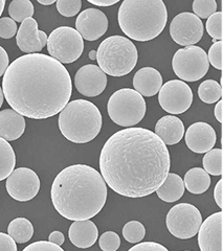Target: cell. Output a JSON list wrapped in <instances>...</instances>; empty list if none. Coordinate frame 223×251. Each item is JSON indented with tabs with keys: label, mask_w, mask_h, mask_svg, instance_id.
I'll return each mask as SVG.
<instances>
[{
	"label": "cell",
	"mask_w": 223,
	"mask_h": 251,
	"mask_svg": "<svg viewBox=\"0 0 223 251\" xmlns=\"http://www.w3.org/2000/svg\"><path fill=\"white\" fill-rule=\"evenodd\" d=\"M169 150L154 132L131 127L111 135L100 154L106 185L127 198H142L157 191L170 173Z\"/></svg>",
	"instance_id": "obj_1"
},
{
	"label": "cell",
	"mask_w": 223,
	"mask_h": 251,
	"mask_svg": "<svg viewBox=\"0 0 223 251\" xmlns=\"http://www.w3.org/2000/svg\"><path fill=\"white\" fill-rule=\"evenodd\" d=\"M7 104L23 117L50 119L69 103L73 82L60 62L44 53H29L13 61L2 78Z\"/></svg>",
	"instance_id": "obj_2"
},
{
	"label": "cell",
	"mask_w": 223,
	"mask_h": 251,
	"mask_svg": "<svg viewBox=\"0 0 223 251\" xmlns=\"http://www.w3.org/2000/svg\"><path fill=\"white\" fill-rule=\"evenodd\" d=\"M107 193V185L97 170L86 164H74L56 176L51 197L55 209L63 218L85 221L105 206Z\"/></svg>",
	"instance_id": "obj_3"
},
{
	"label": "cell",
	"mask_w": 223,
	"mask_h": 251,
	"mask_svg": "<svg viewBox=\"0 0 223 251\" xmlns=\"http://www.w3.org/2000/svg\"><path fill=\"white\" fill-rule=\"evenodd\" d=\"M117 20L127 37L148 42L163 33L168 22V11L163 0H124Z\"/></svg>",
	"instance_id": "obj_4"
},
{
	"label": "cell",
	"mask_w": 223,
	"mask_h": 251,
	"mask_svg": "<svg viewBox=\"0 0 223 251\" xmlns=\"http://www.w3.org/2000/svg\"><path fill=\"white\" fill-rule=\"evenodd\" d=\"M59 129L67 140L87 144L97 137L102 129L100 109L86 100H71L59 114Z\"/></svg>",
	"instance_id": "obj_5"
},
{
	"label": "cell",
	"mask_w": 223,
	"mask_h": 251,
	"mask_svg": "<svg viewBox=\"0 0 223 251\" xmlns=\"http://www.w3.org/2000/svg\"><path fill=\"white\" fill-rule=\"evenodd\" d=\"M139 52L130 39L111 36L103 41L97 50L99 67L111 76H124L137 66Z\"/></svg>",
	"instance_id": "obj_6"
},
{
	"label": "cell",
	"mask_w": 223,
	"mask_h": 251,
	"mask_svg": "<svg viewBox=\"0 0 223 251\" xmlns=\"http://www.w3.org/2000/svg\"><path fill=\"white\" fill-rule=\"evenodd\" d=\"M146 100L139 92L130 88L115 91L110 97L107 110L109 117L121 127L131 128L139 124L146 114Z\"/></svg>",
	"instance_id": "obj_7"
},
{
	"label": "cell",
	"mask_w": 223,
	"mask_h": 251,
	"mask_svg": "<svg viewBox=\"0 0 223 251\" xmlns=\"http://www.w3.org/2000/svg\"><path fill=\"white\" fill-rule=\"evenodd\" d=\"M46 46L50 57L61 64H70L82 56L84 41L75 28L60 26L52 31Z\"/></svg>",
	"instance_id": "obj_8"
},
{
	"label": "cell",
	"mask_w": 223,
	"mask_h": 251,
	"mask_svg": "<svg viewBox=\"0 0 223 251\" xmlns=\"http://www.w3.org/2000/svg\"><path fill=\"white\" fill-rule=\"evenodd\" d=\"M172 67L180 81L196 82L208 74L210 63L205 50L201 47L192 45L175 52Z\"/></svg>",
	"instance_id": "obj_9"
},
{
	"label": "cell",
	"mask_w": 223,
	"mask_h": 251,
	"mask_svg": "<svg viewBox=\"0 0 223 251\" xmlns=\"http://www.w3.org/2000/svg\"><path fill=\"white\" fill-rule=\"evenodd\" d=\"M202 223L199 209L190 203H180L173 206L167 215V228L175 238L188 240L195 237Z\"/></svg>",
	"instance_id": "obj_10"
},
{
	"label": "cell",
	"mask_w": 223,
	"mask_h": 251,
	"mask_svg": "<svg viewBox=\"0 0 223 251\" xmlns=\"http://www.w3.org/2000/svg\"><path fill=\"white\" fill-rule=\"evenodd\" d=\"M158 101L166 112L171 114L185 113L193 103V91L180 80L165 83L158 92Z\"/></svg>",
	"instance_id": "obj_11"
},
{
	"label": "cell",
	"mask_w": 223,
	"mask_h": 251,
	"mask_svg": "<svg viewBox=\"0 0 223 251\" xmlns=\"http://www.w3.org/2000/svg\"><path fill=\"white\" fill-rule=\"evenodd\" d=\"M40 179L36 172L28 168H18L6 179V192L13 199L28 202L34 199L40 191Z\"/></svg>",
	"instance_id": "obj_12"
},
{
	"label": "cell",
	"mask_w": 223,
	"mask_h": 251,
	"mask_svg": "<svg viewBox=\"0 0 223 251\" xmlns=\"http://www.w3.org/2000/svg\"><path fill=\"white\" fill-rule=\"evenodd\" d=\"M170 36L181 46L195 45L203 36V23L193 13H180L171 22Z\"/></svg>",
	"instance_id": "obj_13"
},
{
	"label": "cell",
	"mask_w": 223,
	"mask_h": 251,
	"mask_svg": "<svg viewBox=\"0 0 223 251\" xmlns=\"http://www.w3.org/2000/svg\"><path fill=\"white\" fill-rule=\"evenodd\" d=\"M75 86L85 97H98L106 89L107 75L98 65H84L75 75Z\"/></svg>",
	"instance_id": "obj_14"
},
{
	"label": "cell",
	"mask_w": 223,
	"mask_h": 251,
	"mask_svg": "<svg viewBox=\"0 0 223 251\" xmlns=\"http://www.w3.org/2000/svg\"><path fill=\"white\" fill-rule=\"evenodd\" d=\"M76 30L87 41H95L106 34L108 18L104 12L89 7L79 14L76 20Z\"/></svg>",
	"instance_id": "obj_15"
},
{
	"label": "cell",
	"mask_w": 223,
	"mask_h": 251,
	"mask_svg": "<svg viewBox=\"0 0 223 251\" xmlns=\"http://www.w3.org/2000/svg\"><path fill=\"white\" fill-rule=\"evenodd\" d=\"M16 42L23 52L39 53L47 44V35L38 29V23L34 18H28L21 22L16 34Z\"/></svg>",
	"instance_id": "obj_16"
},
{
	"label": "cell",
	"mask_w": 223,
	"mask_h": 251,
	"mask_svg": "<svg viewBox=\"0 0 223 251\" xmlns=\"http://www.w3.org/2000/svg\"><path fill=\"white\" fill-rule=\"evenodd\" d=\"M222 211H218L202 221L198 230L200 251H222Z\"/></svg>",
	"instance_id": "obj_17"
},
{
	"label": "cell",
	"mask_w": 223,
	"mask_h": 251,
	"mask_svg": "<svg viewBox=\"0 0 223 251\" xmlns=\"http://www.w3.org/2000/svg\"><path fill=\"white\" fill-rule=\"evenodd\" d=\"M185 140L191 151L197 154H204L215 147L217 135L212 126L198 122L191 125L185 132Z\"/></svg>",
	"instance_id": "obj_18"
},
{
	"label": "cell",
	"mask_w": 223,
	"mask_h": 251,
	"mask_svg": "<svg viewBox=\"0 0 223 251\" xmlns=\"http://www.w3.org/2000/svg\"><path fill=\"white\" fill-rule=\"evenodd\" d=\"M163 86V76L153 67H142L133 77V87L141 97H153Z\"/></svg>",
	"instance_id": "obj_19"
},
{
	"label": "cell",
	"mask_w": 223,
	"mask_h": 251,
	"mask_svg": "<svg viewBox=\"0 0 223 251\" xmlns=\"http://www.w3.org/2000/svg\"><path fill=\"white\" fill-rule=\"evenodd\" d=\"M99 229L90 220L74 221L68 230V238L73 244L81 249L93 246L98 241Z\"/></svg>",
	"instance_id": "obj_20"
},
{
	"label": "cell",
	"mask_w": 223,
	"mask_h": 251,
	"mask_svg": "<svg viewBox=\"0 0 223 251\" xmlns=\"http://www.w3.org/2000/svg\"><path fill=\"white\" fill-rule=\"evenodd\" d=\"M185 132V125L180 119L174 115H166L156 123L154 133L166 146H173L179 143Z\"/></svg>",
	"instance_id": "obj_21"
},
{
	"label": "cell",
	"mask_w": 223,
	"mask_h": 251,
	"mask_svg": "<svg viewBox=\"0 0 223 251\" xmlns=\"http://www.w3.org/2000/svg\"><path fill=\"white\" fill-rule=\"evenodd\" d=\"M26 125L25 117L13 109L0 111V137L6 141L20 138L26 131Z\"/></svg>",
	"instance_id": "obj_22"
},
{
	"label": "cell",
	"mask_w": 223,
	"mask_h": 251,
	"mask_svg": "<svg viewBox=\"0 0 223 251\" xmlns=\"http://www.w3.org/2000/svg\"><path fill=\"white\" fill-rule=\"evenodd\" d=\"M184 180L175 173H169L164 183L157 188L158 198L168 203L178 201L185 194Z\"/></svg>",
	"instance_id": "obj_23"
},
{
	"label": "cell",
	"mask_w": 223,
	"mask_h": 251,
	"mask_svg": "<svg viewBox=\"0 0 223 251\" xmlns=\"http://www.w3.org/2000/svg\"><path fill=\"white\" fill-rule=\"evenodd\" d=\"M184 184L190 193L201 195L210 188L211 177L203 169L193 168L186 173Z\"/></svg>",
	"instance_id": "obj_24"
},
{
	"label": "cell",
	"mask_w": 223,
	"mask_h": 251,
	"mask_svg": "<svg viewBox=\"0 0 223 251\" xmlns=\"http://www.w3.org/2000/svg\"><path fill=\"white\" fill-rule=\"evenodd\" d=\"M7 233L18 244L28 243L34 235V226L27 218H16L7 227Z\"/></svg>",
	"instance_id": "obj_25"
},
{
	"label": "cell",
	"mask_w": 223,
	"mask_h": 251,
	"mask_svg": "<svg viewBox=\"0 0 223 251\" xmlns=\"http://www.w3.org/2000/svg\"><path fill=\"white\" fill-rule=\"evenodd\" d=\"M16 166V154L10 143L0 137V181L9 177Z\"/></svg>",
	"instance_id": "obj_26"
},
{
	"label": "cell",
	"mask_w": 223,
	"mask_h": 251,
	"mask_svg": "<svg viewBox=\"0 0 223 251\" xmlns=\"http://www.w3.org/2000/svg\"><path fill=\"white\" fill-rule=\"evenodd\" d=\"M198 97L205 104H215L221 100V85L214 80H206L198 87Z\"/></svg>",
	"instance_id": "obj_27"
},
{
	"label": "cell",
	"mask_w": 223,
	"mask_h": 251,
	"mask_svg": "<svg viewBox=\"0 0 223 251\" xmlns=\"http://www.w3.org/2000/svg\"><path fill=\"white\" fill-rule=\"evenodd\" d=\"M34 13V4L29 0H13L9 5L10 18L15 22H22L28 18H33Z\"/></svg>",
	"instance_id": "obj_28"
},
{
	"label": "cell",
	"mask_w": 223,
	"mask_h": 251,
	"mask_svg": "<svg viewBox=\"0 0 223 251\" xmlns=\"http://www.w3.org/2000/svg\"><path fill=\"white\" fill-rule=\"evenodd\" d=\"M222 150L221 149H212L211 151L205 153L202 164L203 170L209 175L221 176L223 173L222 168Z\"/></svg>",
	"instance_id": "obj_29"
},
{
	"label": "cell",
	"mask_w": 223,
	"mask_h": 251,
	"mask_svg": "<svg viewBox=\"0 0 223 251\" xmlns=\"http://www.w3.org/2000/svg\"><path fill=\"white\" fill-rule=\"evenodd\" d=\"M123 237L129 243H140L146 235V228L139 221H130L123 227Z\"/></svg>",
	"instance_id": "obj_30"
},
{
	"label": "cell",
	"mask_w": 223,
	"mask_h": 251,
	"mask_svg": "<svg viewBox=\"0 0 223 251\" xmlns=\"http://www.w3.org/2000/svg\"><path fill=\"white\" fill-rule=\"evenodd\" d=\"M192 7L199 19H208L217 12V2L215 0H195Z\"/></svg>",
	"instance_id": "obj_31"
},
{
	"label": "cell",
	"mask_w": 223,
	"mask_h": 251,
	"mask_svg": "<svg viewBox=\"0 0 223 251\" xmlns=\"http://www.w3.org/2000/svg\"><path fill=\"white\" fill-rule=\"evenodd\" d=\"M206 31L213 38V42L222 41V12L213 14L206 21Z\"/></svg>",
	"instance_id": "obj_32"
},
{
	"label": "cell",
	"mask_w": 223,
	"mask_h": 251,
	"mask_svg": "<svg viewBox=\"0 0 223 251\" xmlns=\"http://www.w3.org/2000/svg\"><path fill=\"white\" fill-rule=\"evenodd\" d=\"M56 6L62 16L70 18L75 17L81 10L82 1L81 0H58L56 2Z\"/></svg>",
	"instance_id": "obj_33"
},
{
	"label": "cell",
	"mask_w": 223,
	"mask_h": 251,
	"mask_svg": "<svg viewBox=\"0 0 223 251\" xmlns=\"http://www.w3.org/2000/svg\"><path fill=\"white\" fill-rule=\"evenodd\" d=\"M100 248L103 251H116L121 246V239L114 231H106L99 240Z\"/></svg>",
	"instance_id": "obj_34"
},
{
	"label": "cell",
	"mask_w": 223,
	"mask_h": 251,
	"mask_svg": "<svg viewBox=\"0 0 223 251\" xmlns=\"http://www.w3.org/2000/svg\"><path fill=\"white\" fill-rule=\"evenodd\" d=\"M208 59L213 67L218 70L222 69V41H216L210 47Z\"/></svg>",
	"instance_id": "obj_35"
},
{
	"label": "cell",
	"mask_w": 223,
	"mask_h": 251,
	"mask_svg": "<svg viewBox=\"0 0 223 251\" xmlns=\"http://www.w3.org/2000/svg\"><path fill=\"white\" fill-rule=\"evenodd\" d=\"M17 34V25L10 17L0 18V38L11 39Z\"/></svg>",
	"instance_id": "obj_36"
},
{
	"label": "cell",
	"mask_w": 223,
	"mask_h": 251,
	"mask_svg": "<svg viewBox=\"0 0 223 251\" xmlns=\"http://www.w3.org/2000/svg\"><path fill=\"white\" fill-rule=\"evenodd\" d=\"M22 251H64V249H62L58 245L53 244L51 242L38 241L31 243V244L27 246Z\"/></svg>",
	"instance_id": "obj_37"
},
{
	"label": "cell",
	"mask_w": 223,
	"mask_h": 251,
	"mask_svg": "<svg viewBox=\"0 0 223 251\" xmlns=\"http://www.w3.org/2000/svg\"><path fill=\"white\" fill-rule=\"evenodd\" d=\"M128 251H169L164 245L156 242H144L139 243Z\"/></svg>",
	"instance_id": "obj_38"
},
{
	"label": "cell",
	"mask_w": 223,
	"mask_h": 251,
	"mask_svg": "<svg viewBox=\"0 0 223 251\" xmlns=\"http://www.w3.org/2000/svg\"><path fill=\"white\" fill-rule=\"evenodd\" d=\"M0 251H17L16 242L3 232H0Z\"/></svg>",
	"instance_id": "obj_39"
},
{
	"label": "cell",
	"mask_w": 223,
	"mask_h": 251,
	"mask_svg": "<svg viewBox=\"0 0 223 251\" xmlns=\"http://www.w3.org/2000/svg\"><path fill=\"white\" fill-rule=\"evenodd\" d=\"M10 65L9 54L2 46H0V76H2Z\"/></svg>",
	"instance_id": "obj_40"
},
{
	"label": "cell",
	"mask_w": 223,
	"mask_h": 251,
	"mask_svg": "<svg viewBox=\"0 0 223 251\" xmlns=\"http://www.w3.org/2000/svg\"><path fill=\"white\" fill-rule=\"evenodd\" d=\"M49 242L53 243V244L58 245V246H61V245L64 244V242H65L64 234H63L61 231H58V230L53 231L49 237Z\"/></svg>",
	"instance_id": "obj_41"
},
{
	"label": "cell",
	"mask_w": 223,
	"mask_h": 251,
	"mask_svg": "<svg viewBox=\"0 0 223 251\" xmlns=\"http://www.w3.org/2000/svg\"><path fill=\"white\" fill-rule=\"evenodd\" d=\"M222 179H220L218 183L216 184V186H215V190H214V198H215V201H216L217 205L219 206L220 209H222L223 207V204H222V193H223V190H222Z\"/></svg>",
	"instance_id": "obj_42"
},
{
	"label": "cell",
	"mask_w": 223,
	"mask_h": 251,
	"mask_svg": "<svg viewBox=\"0 0 223 251\" xmlns=\"http://www.w3.org/2000/svg\"><path fill=\"white\" fill-rule=\"evenodd\" d=\"M222 111H223V103H222V100H220L219 101H217V105L215 106V109H214L215 117H216V120L220 124L222 123Z\"/></svg>",
	"instance_id": "obj_43"
},
{
	"label": "cell",
	"mask_w": 223,
	"mask_h": 251,
	"mask_svg": "<svg viewBox=\"0 0 223 251\" xmlns=\"http://www.w3.org/2000/svg\"><path fill=\"white\" fill-rule=\"evenodd\" d=\"M88 2L93 5H97V6H111V5L116 4L118 2V0H112V1H107V0H104V1H102V0H98V1H94V0H88Z\"/></svg>",
	"instance_id": "obj_44"
},
{
	"label": "cell",
	"mask_w": 223,
	"mask_h": 251,
	"mask_svg": "<svg viewBox=\"0 0 223 251\" xmlns=\"http://www.w3.org/2000/svg\"><path fill=\"white\" fill-rule=\"evenodd\" d=\"M38 2L40 4H42V5H52V4L56 3L55 0H50V1H43V0H38Z\"/></svg>",
	"instance_id": "obj_45"
},
{
	"label": "cell",
	"mask_w": 223,
	"mask_h": 251,
	"mask_svg": "<svg viewBox=\"0 0 223 251\" xmlns=\"http://www.w3.org/2000/svg\"><path fill=\"white\" fill-rule=\"evenodd\" d=\"M88 56H89L90 60H95V59H97V50H91Z\"/></svg>",
	"instance_id": "obj_46"
},
{
	"label": "cell",
	"mask_w": 223,
	"mask_h": 251,
	"mask_svg": "<svg viewBox=\"0 0 223 251\" xmlns=\"http://www.w3.org/2000/svg\"><path fill=\"white\" fill-rule=\"evenodd\" d=\"M4 6H5V1H4V0H0V16H1L2 13H3Z\"/></svg>",
	"instance_id": "obj_47"
},
{
	"label": "cell",
	"mask_w": 223,
	"mask_h": 251,
	"mask_svg": "<svg viewBox=\"0 0 223 251\" xmlns=\"http://www.w3.org/2000/svg\"><path fill=\"white\" fill-rule=\"evenodd\" d=\"M3 100H4V97H3L2 88L0 87V108H1V106H2V104H3Z\"/></svg>",
	"instance_id": "obj_48"
},
{
	"label": "cell",
	"mask_w": 223,
	"mask_h": 251,
	"mask_svg": "<svg viewBox=\"0 0 223 251\" xmlns=\"http://www.w3.org/2000/svg\"><path fill=\"white\" fill-rule=\"evenodd\" d=\"M185 251H191V250H185Z\"/></svg>",
	"instance_id": "obj_49"
}]
</instances>
